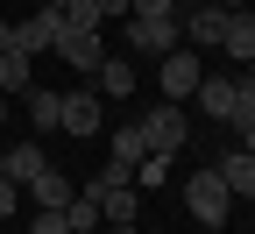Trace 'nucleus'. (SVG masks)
<instances>
[{"label": "nucleus", "mask_w": 255, "mask_h": 234, "mask_svg": "<svg viewBox=\"0 0 255 234\" xmlns=\"http://www.w3.org/2000/svg\"><path fill=\"white\" fill-rule=\"evenodd\" d=\"M14 50V21H0V57H7Z\"/></svg>", "instance_id": "cd10ccee"}, {"label": "nucleus", "mask_w": 255, "mask_h": 234, "mask_svg": "<svg viewBox=\"0 0 255 234\" xmlns=\"http://www.w3.org/2000/svg\"><path fill=\"white\" fill-rule=\"evenodd\" d=\"M64 28H85V36H100V7H92V0H64Z\"/></svg>", "instance_id": "412c9836"}, {"label": "nucleus", "mask_w": 255, "mask_h": 234, "mask_svg": "<svg viewBox=\"0 0 255 234\" xmlns=\"http://www.w3.org/2000/svg\"><path fill=\"white\" fill-rule=\"evenodd\" d=\"M28 234H71L64 206H28Z\"/></svg>", "instance_id": "4be33fe9"}, {"label": "nucleus", "mask_w": 255, "mask_h": 234, "mask_svg": "<svg viewBox=\"0 0 255 234\" xmlns=\"http://www.w3.org/2000/svg\"><path fill=\"white\" fill-rule=\"evenodd\" d=\"M184 43V28H177V14H128V50H135V57H170Z\"/></svg>", "instance_id": "7ed1b4c3"}, {"label": "nucleus", "mask_w": 255, "mask_h": 234, "mask_svg": "<svg viewBox=\"0 0 255 234\" xmlns=\"http://www.w3.org/2000/svg\"><path fill=\"white\" fill-rule=\"evenodd\" d=\"M7 121H14V99H7V92H0V128H7Z\"/></svg>", "instance_id": "c85d7f7f"}, {"label": "nucleus", "mask_w": 255, "mask_h": 234, "mask_svg": "<svg viewBox=\"0 0 255 234\" xmlns=\"http://www.w3.org/2000/svg\"><path fill=\"white\" fill-rule=\"evenodd\" d=\"M21 192H28V206H71V192H78V185H71V178H64L57 163H50V171H43V178H28Z\"/></svg>", "instance_id": "ddd939ff"}, {"label": "nucleus", "mask_w": 255, "mask_h": 234, "mask_svg": "<svg viewBox=\"0 0 255 234\" xmlns=\"http://www.w3.org/2000/svg\"><path fill=\"white\" fill-rule=\"evenodd\" d=\"M184 0H128V14H177Z\"/></svg>", "instance_id": "393cba45"}, {"label": "nucleus", "mask_w": 255, "mask_h": 234, "mask_svg": "<svg viewBox=\"0 0 255 234\" xmlns=\"http://www.w3.org/2000/svg\"><path fill=\"white\" fill-rule=\"evenodd\" d=\"M142 156H149L142 121H121V128H114V163H142Z\"/></svg>", "instance_id": "a211bd4d"}, {"label": "nucleus", "mask_w": 255, "mask_h": 234, "mask_svg": "<svg viewBox=\"0 0 255 234\" xmlns=\"http://www.w3.org/2000/svg\"><path fill=\"white\" fill-rule=\"evenodd\" d=\"M28 85H36V57H21V50H7V57H0V92H7V99H21Z\"/></svg>", "instance_id": "f3484780"}, {"label": "nucleus", "mask_w": 255, "mask_h": 234, "mask_svg": "<svg viewBox=\"0 0 255 234\" xmlns=\"http://www.w3.org/2000/svg\"><path fill=\"white\" fill-rule=\"evenodd\" d=\"M142 135H149V149L177 156V149L191 142V107H170V99H156V114H142Z\"/></svg>", "instance_id": "20e7f679"}, {"label": "nucleus", "mask_w": 255, "mask_h": 234, "mask_svg": "<svg viewBox=\"0 0 255 234\" xmlns=\"http://www.w3.org/2000/svg\"><path fill=\"white\" fill-rule=\"evenodd\" d=\"M241 149H248V156H255V121H248V128H241Z\"/></svg>", "instance_id": "c756f323"}, {"label": "nucleus", "mask_w": 255, "mask_h": 234, "mask_svg": "<svg viewBox=\"0 0 255 234\" xmlns=\"http://www.w3.org/2000/svg\"><path fill=\"white\" fill-rule=\"evenodd\" d=\"M100 7V21H114V14H128V0H92Z\"/></svg>", "instance_id": "a878e982"}, {"label": "nucleus", "mask_w": 255, "mask_h": 234, "mask_svg": "<svg viewBox=\"0 0 255 234\" xmlns=\"http://www.w3.org/2000/svg\"><path fill=\"white\" fill-rule=\"evenodd\" d=\"M85 192L100 199V220H114V227H128V220L142 213V192H135V178H114V185H107V178H92Z\"/></svg>", "instance_id": "6e6552de"}, {"label": "nucleus", "mask_w": 255, "mask_h": 234, "mask_svg": "<svg viewBox=\"0 0 255 234\" xmlns=\"http://www.w3.org/2000/svg\"><path fill=\"white\" fill-rule=\"evenodd\" d=\"M57 43H64V14L57 7H36L28 21H14V50L21 57H50Z\"/></svg>", "instance_id": "423d86ee"}, {"label": "nucleus", "mask_w": 255, "mask_h": 234, "mask_svg": "<svg viewBox=\"0 0 255 234\" xmlns=\"http://www.w3.org/2000/svg\"><path fill=\"white\" fill-rule=\"evenodd\" d=\"M170 163H177V156H163V149H149V156L135 163V185H142V192H156V185L170 178Z\"/></svg>", "instance_id": "aec40b11"}, {"label": "nucleus", "mask_w": 255, "mask_h": 234, "mask_svg": "<svg viewBox=\"0 0 255 234\" xmlns=\"http://www.w3.org/2000/svg\"><path fill=\"white\" fill-rule=\"evenodd\" d=\"M177 28L191 50H220V36H227V7H177Z\"/></svg>", "instance_id": "1a4fd4ad"}, {"label": "nucleus", "mask_w": 255, "mask_h": 234, "mask_svg": "<svg viewBox=\"0 0 255 234\" xmlns=\"http://www.w3.org/2000/svg\"><path fill=\"white\" fill-rule=\"evenodd\" d=\"M184 107H191V114H206V121H220V128H234V78H227V71H206L199 85H191Z\"/></svg>", "instance_id": "39448f33"}, {"label": "nucleus", "mask_w": 255, "mask_h": 234, "mask_svg": "<svg viewBox=\"0 0 255 234\" xmlns=\"http://www.w3.org/2000/svg\"><path fill=\"white\" fill-rule=\"evenodd\" d=\"M107 234H135V220H128V227H107Z\"/></svg>", "instance_id": "7c9ffc66"}, {"label": "nucleus", "mask_w": 255, "mask_h": 234, "mask_svg": "<svg viewBox=\"0 0 255 234\" xmlns=\"http://www.w3.org/2000/svg\"><path fill=\"white\" fill-rule=\"evenodd\" d=\"M0 171H7L14 185H28V178H43V171H50V156H43V142H14L7 156H0Z\"/></svg>", "instance_id": "4468645a"}, {"label": "nucleus", "mask_w": 255, "mask_h": 234, "mask_svg": "<svg viewBox=\"0 0 255 234\" xmlns=\"http://www.w3.org/2000/svg\"><path fill=\"white\" fill-rule=\"evenodd\" d=\"M92 85H100L107 99H135V64H128V57H100V71H92Z\"/></svg>", "instance_id": "2eb2a0df"}, {"label": "nucleus", "mask_w": 255, "mask_h": 234, "mask_svg": "<svg viewBox=\"0 0 255 234\" xmlns=\"http://www.w3.org/2000/svg\"><path fill=\"white\" fill-rule=\"evenodd\" d=\"M14 213H21V185L0 171V220H14Z\"/></svg>", "instance_id": "b1692460"}, {"label": "nucleus", "mask_w": 255, "mask_h": 234, "mask_svg": "<svg viewBox=\"0 0 255 234\" xmlns=\"http://www.w3.org/2000/svg\"><path fill=\"white\" fill-rule=\"evenodd\" d=\"M248 71H255V57H248Z\"/></svg>", "instance_id": "473e14b6"}, {"label": "nucleus", "mask_w": 255, "mask_h": 234, "mask_svg": "<svg viewBox=\"0 0 255 234\" xmlns=\"http://www.w3.org/2000/svg\"><path fill=\"white\" fill-rule=\"evenodd\" d=\"M50 57H64L71 71H85V78H92V71H100V57H107V50H100V36H85V28H64V43H57Z\"/></svg>", "instance_id": "9b49d317"}, {"label": "nucleus", "mask_w": 255, "mask_h": 234, "mask_svg": "<svg viewBox=\"0 0 255 234\" xmlns=\"http://www.w3.org/2000/svg\"><path fill=\"white\" fill-rule=\"evenodd\" d=\"M191 7H227L234 14V7H255V0H191Z\"/></svg>", "instance_id": "bb28decb"}, {"label": "nucleus", "mask_w": 255, "mask_h": 234, "mask_svg": "<svg viewBox=\"0 0 255 234\" xmlns=\"http://www.w3.org/2000/svg\"><path fill=\"white\" fill-rule=\"evenodd\" d=\"M213 171L227 178V192H234V199H255V156H248V149H227Z\"/></svg>", "instance_id": "dca6fc26"}, {"label": "nucleus", "mask_w": 255, "mask_h": 234, "mask_svg": "<svg viewBox=\"0 0 255 234\" xmlns=\"http://www.w3.org/2000/svg\"><path fill=\"white\" fill-rule=\"evenodd\" d=\"M43 7H64V0H43Z\"/></svg>", "instance_id": "2f4dec72"}, {"label": "nucleus", "mask_w": 255, "mask_h": 234, "mask_svg": "<svg viewBox=\"0 0 255 234\" xmlns=\"http://www.w3.org/2000/svg\"><path fill=\"white\" fill-rule=\"evenodd\" d=\"M184 213L199 220V227H227V213H234V192H227V178H220L213 163L184 178Z\"/></svg>", "instance_id": "f257e3e1"}, {"label": "nucleus", "mask_w": 255, "mask_h": 234, "mask_svg": "<svg viewBox=\"0 0 255 234\" xmlns=\"http://www.w3.org/2000/svg\"><path fill=\"white\" fill-rule=\"evenodd\" d=\"M199 78H206V57L191 50V43H177V50H170L163 64H156V85H163V99H170V107H184Z\"/></svg>", "instance_id": "f03ea898"}, {"label": "nucleus", "mask_w": 255, "mask_h": 234, "mask_svg": "<svg viewBox=\"0 0 255 234\" xmlns=\"http://www.w3.org/2000/svg\"><path fill=\"white\" fill-rule=\"evenodd\" d=\"M64 220H71V234H100V199H92V192H71Z\"/></svg>", "instance_id": "6ab92c4d"}, {"label": "nucleus", "mask_w": 255, "mask_h": 234, "mask_svg": "<svg viewBox=\"0 0 255 234\" xmlns=\"http://www.w3.org/2000/svg\"><path fill=\"white\" fill-rule=\"evenodd\" d=\"M220 57H234L241 71H248V57H255V14H248V7H234V14H227V36H220Z\"/></svg>", "instance_id": "f8f14e48"}, {"label": "nucleus", "mask_w": 255, "mask_h": 234, "mask_svg": "<svg viewBox=\"0 0 255 234\" xmlns=\"http://www.w3.org/2000/svg\"><path fill=\"white\" fill-rule=\"evenodd\" d=\"M14 114L36 128V142H43V135H57V128H64V92H50V85H28V92L14 99Z\"/></svg>", "instance_id": "0eeeda50"}, {"label": "nucleus", "mask_w": 255, "mask_h": 234, "mask_svg": "<svg viewBox=\"0 0 255 234\" xmlns=\"http://www.w3.org/2000/svg\"><path fill=\"white\" fill-rule=\"evenodd\" d=\"M248 121H255V71L234 78V128H248Z\"/></svg>", "instance_id": "5701e85b"}, {"label": "nucleus", "mask_w": 255, "mask_h": 234, "mask_svg": "<svg viewBox=\"0 0 255 234\" xmlns=\"http://www.w3.org/2000/svg\"><path fill=\"white\" fill-rule=\"evenodd\" d=\"M100 85H71L64 92V135H100Z\"/></svg>", "instance_id": "9d476101"}]
</instances>
